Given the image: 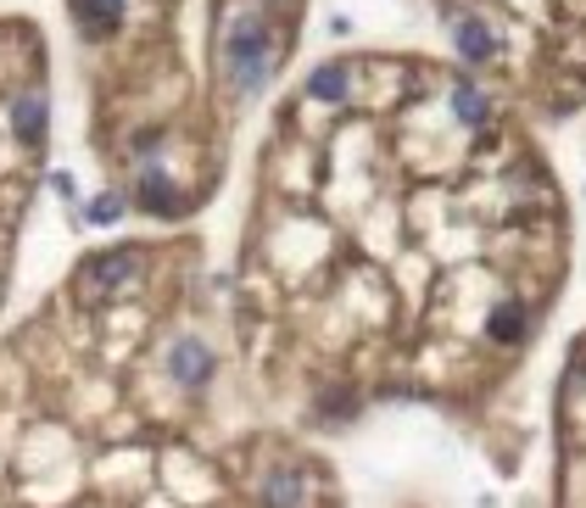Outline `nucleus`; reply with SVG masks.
Listing matches in <instances>:
<instances>
[{
	"instance_id": "nucleus-1",
	"label": "nucleus",
	"mask_w": 586,
	"mask_h": 508,
	"mask_svg": "<svg viewBox=\"0 0 586 508\" xmlns=\"http://www.w3.org/2000/svg\"><path fill=\"white\" fill-rule=\"evenodd\" d=\"M280 68V29L263 7H229L224 18V79L235 96H263Z\"/></svg>"
},
{
	"instance_id": "nucleus-2",
	"label": "nucleus",
	"mask_w": 586,
	"mask_h": 508,
	"mask_svg": "<svg viewBox=\"0 0 586 508\" xmlns=\"http://www.w3.org/2000/svg\"><path fill=\"white\" fill-rule=\"evenodd\" d=\"M140 268H146V257L135 246H113V252H101V257L85 263L79 285H85V296H124V291H135Z\"/></svg>"
},
{
	"instance_id": "nucleus-3",
	"label": "nucleus",
	"mask_w": 586,
	"mask_h": 508,
	"mask_svg": "<svg viewBox=\"0 0 586 508\" xmlns=\"http://www.w3.org/2000/svg\"><path fill=\"white\" fill-rule=\"evenodd\" d=\"M218 374V352L202 335H174L168 341V380L185 391H207V380Z\"/></svg>"
},
{
	"instance_id": "nucleus-4",
	"label": "nucleus",
	"mask_w": 586,
	"mask_h": 508,
	"mask_svg": "<svg viewBox=\"0 0 586 508\" xmlns=\"http://www.w3.org/2000/svg\"><path fill=\"white\" fill-rule=\"evenodd\" d=\"M447 35H452V51H458L463 62H491V57H497V23H486V18H475V12L452 18Z\"/></svg>"
},
{
	"instance_id": "nucleus-5",
	"label": "nucleus",
	"mask_w": 586,
	"mask_h": 508,
	"mask_svg": "<svg viewBox=\"0 0 586 508\" xmlns=\"http://www.w3.org/2000/svg\"><path fill=\"white\" fill-rule=\"evenodd\" d=\"M135 196H140V207L157 213V218H179V207H185V196H179V185L163 174V163H140V185H135Z\"/></svg>"
},
{
	"instance_id": "nucleus-6",
	"label": "nucleus",
	"mask_w": 586,
	"mask_h": 508,
	"mask_svg": "<svg viewBox=\"0 0 586 508\" xmlns=\"http://www.w3.org/2000/svg\"><path fill=\"white\" fill-rule=\"evenodd\" d=\"M302 497H307L302 469H291V463L263 469V480H257V502H263V508H302Z\"/></svg>"
},
{
	"instance_id": "nucleus-7",
	"label": "nucleus",
	"mask_w": 586,
	"mask_h": 508,
	"mask_svg": "<svg viewBox=\"0 0 586 508\" xmlns=\"http://www.w3.org/2000/svg\"><path fill=\"white\" fill-rule=\"evenodd\" d=\"M447 107H452V118H458L463 129H486V124H491V101H486V90H480L475 79H452V85H447Z\"/></svg>"
},
{
	"instance_id": "nucleus-8",
	"label": "nucleus",
	"mask_w": 586,
	"mask_h": 508,
	"mask_svg": "<svg viewBox=\"0 0 586 508\" xmlns=\"http://www.w3.org/2000/svg\"><path fill=\"white\" fill-rule=\"evenodd\" d=\"M307 96L324 101V107H341L352 96V62H319L307 74Z\"/></svg>"
},
{
	"instance_id": "nucleus-9",
	"label": "nucleus",
	"mask_w": 586,
	"mask_h": 508,
	"mask_svg": "<svg viewBox=\"0 0 586 508\" xmlns=\"http://www.w3.org/2000/svg\"><path fill=\"white\" fill-rule=\"evenodd\" d=\"M124 7H129V0H74V18L85 23V35L107 40V35H118V23H124Z\"/></svg>"
},
{
	"instance_id": "nucleus-10",
	"label": "nucleus",
	"mask_w": 586,
	"mask_h": 508,
	"mask_svg": "<svg viewBox=\"0 0 586 508\" xmlns=\"http://www.w3.org/2000/svg\"><path fill=\"white\" fill-rule=\"evenodd\" d=\"M12 129H18V140H23V146H40V140H46V129H51L46 101H40V96H18V101H12Z\"/></svg>"
},
{
	"instance_id": "nucleus-11",
	"label": "nucleus",
	"mask_w": 586,
	"mask_h": 508,
	"mask_svg": "<svg viewBox=\"0 0 586 508\" xmlns=\"http://www.w3.org/2000/svg\"><path fill=\"white\" fill-rule=\"evenodd\" d=\"M525 324H530V313H525L514 296H502V302L486 313V335H491V341H502V346L525 341Z\"/></svg>"
},
{
	"instance_id": "nucleus-12",
	"label": "nucleus",
	"mask_w": 586,
	"mask_h": 508,
	"mask_svg": "<svg viewBox=\"0 0 586 508\" xmlns=\"http://www.w3.org/2000/svg\"><path fill=\"white\" fill-rule=\"evenodd\" d=\"M85 213H90V224H118V218H124V202H118V196H96Z\"/></svg>"
},
{
	"instance_id": "nucleus-13",
	"label": "nucleus",
	"mask_w": 586,
	"mask_h": 508,
	"mask_svg": "<svg viewBox=\"0 0 586 508\" xmlns=\"http://www.w3.org/2000/svg\"><path fill=\"white\" fill-rule=\"evenodd\" d=\"M274 7H280V0H274Z\"/></svg>"
}]
</instances>
